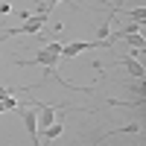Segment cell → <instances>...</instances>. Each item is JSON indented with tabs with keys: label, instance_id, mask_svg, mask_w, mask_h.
Returning <instances> with one entry per match:
<instances>
[{
	"label": "cell",
	"instance_id": "cell-4",
	"mask_svg": "<svg viewBox=\"0 0 146 146\" xmlns=\"http://www.w3.org/2000/svg\"><path fill=\"white\" fill-rule=\"evenodd\" d=\"M62 131H64V123H56V120H53L50 126H44L38 131V143H50V140H56L58 135H62Z\"/></svg>",
	"mask_w": 146,
	"mask_h": 146
},
{
	"label": "cell",
	"instance_id": "cell-7",
	"mask_svg": "<svg viewBox=\"0 0 146 146\" xmlns=\"http://www.w3.org/2000/svg\"><path fill=\"white\" fill-rule=\"evenodd\" d=\"M44 50H50V53L58 56V53H62V41H47V44H44Z\"/></svg>",
	"mask_w": 146,
	"mask_h": 146
},
{
	"label": "cell",
	"instance_id": "cell-9",
	"mask_svg": "<svg viewBox=\"0 0 146 146\" xmlns=\"http://www.w3.org/2000/svg\"><path fill=\"white\" fill-rule=\"evenodd\" d=\"M50 3H53V6H56V3H62V0H50Z\"/></svg>",
	"mask_w": 146,
	"mask_h": 146
},
{
	"label": "cell",
	"instance_id": "cell-3",
	"mask_svg": "<svg viewBox=\"0 0 146 146\" xmlns=\"http://www.w3.org/2000/svg\"><path fill=\"white\" fill-rule=\"evenodd\" d=\"M21 114H23V129H27V135H29V143L38 146V108H23L21 105Z\"/></svg>",
	"mask_w": 146,
	"mask_h": 146
},
{
	"label": "cell",
	"instance_id": "cell-5",
	"mask_svg": "<svg viewBox=\"0 0 146 146\" xmlns=\"http://www.w3.org/2000/svg\"><path fill=\"white\" fill-rule=\"evenodd\" d=\"M123 64H126V70L131 73V76H135V79H143V62H137V58H123Z\"/></svg>",
	"mask_w": 146,
	"mask_h": 146
},
{
	"label": "cell",
	"instance_id": "cell-8",
	"mask_svg": "<svg viewBox=\"0 0 146 146\" xmlns=\"http://www.w3.org/2000/svg\"><path fill=\"white\" fill-rule=\"evenodd\" d=\"M131 91H135L137 96H143V79H137V85H135V88H131Z\"/></svg>",
	"mask_w": 146,
	"mask_h": 146
},
{
	"label": "cell",
	"instance_id": "cell-2",
	"mask_svg": "<svg viewBox=\"0 0 146 146\" xmlns=\"http://www.w3.org/2000/svg\"><path fill=\"white\" fill-rule=\"evenodd\" d=\"M94 47H114V44H111V41H70V44H62L58 58H76L79 53L94 50Z\"/></svg>",
	"mask_w": 146,
	"mask_h": 146
},
{
	"label": "cell",
	"instance_id": "cell-1",
	"mask_svg": "<svg viewBox=\"0 0 146 146\" xmlns=\"http://www.w3.org/2000/svg\"><path fill=\"white\" fill-rule=\"evenodd\" d=\"M44 15H38V12H32V15L23 21V23H18V27H9L6 32H3V38H0V44H3L6 38H15V35H38L41 29H44Z\"/></svg>",
	"mask_w": 146,
	"mask_h": 146
},
{
	"label": "cell",
	"instance_id": "cell-6",
	"mask_svg": "<svg viewBox=\"0 0 146 146\" xmlns=\"http://www.w3.org/2000/svg\"><path fill=\"white\" fill-rule=\"evenodd\" d=\"M126 44L129 47H143L146 41H143V32H131V35H126Z\"/></svg>",
	"mask_w": 146,
	"mask_h": 146
}]
</instances>
